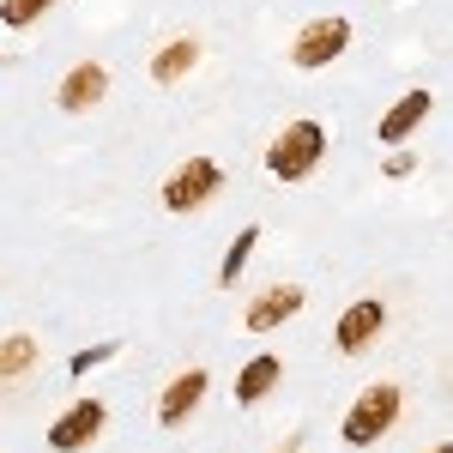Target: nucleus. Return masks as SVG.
<instances>
[{
  "instance_id": "obj_7",
  "label": "nucleus",
  "mask_w": 453,
  "mask_h": 453,
  "mask_svg": "<svg viewBox=\"0 0 453 453\" xmlns=\"http://www.w3.org/2000/svg\"><path fill=\"white\" fill-rule=\"evenodd\" d=\"M200 393H206V375H200V369L175 375V381L164 387V399H157V423H181L194 405H200Z\"/></svg>"
},
{
  "instance_id": "obj_4",
  "label": "nucleus",
  "mask_w": 453,
  "mask_h": 453,
  "mask_svg": "<svg viewBox=\"0 0 453 453\" xmlns=\"http://www.w3.org/2000/svg\"><path fill=\"white\" fill-rule=\"evenodd\" d=\"M345 42H350V25H345V19H320V25H309V31L296 36L290 61H296V67H326Z\"/></svg>"
},
{
  "instance_id": "obj_15",
  "label": "nucleus",
  "mask_w": 453,
  "mask_h": 453,
  "mask_svg": "<svg viewBox=\"0 0 453 453\" xmlns=\"http://www.w3.org/2000/svg\"><path fill=\"white\" fill-rule=\"evenodd\" d=\"M42 12H49V0H0V19H6V25H31Z\"/></svg>"
},
{
  "instance_id": "obj_10",
  "label": "nucleus",
  "mask_w": 453,
  "mask_h": 453,
  "mask_svg": "<svg viewBox=\"0 0 453 453\" xmlns=\"http://www.w3.org/2000/svg\"><path fill=\"white\" fill-rule=\"evenodd\" d=\"M429 104H435L429 91H411V97H399V104L381 115V140H387V145H399V140H405V134H411V127L423 121V115H429Z\"/></svg>"
},
{
  "instance_id": "obj_16",
  "label": "nucleus",
  "mask_w": 453,
  "mask_h": 453,
  "mask_svg": "<svg viewBox=\"0 0 453 453\" xmlns=\"http://www.w3.org/2000/svg\"><path fill=\"white\" fill-rule=\"evenodd\" d=\"M109 350H115V345H91V350H79V357H73V375H85V369L109 363Z\"/></svg>"
},
{
  "instance_id": "obj_11",
  "label": "nucleus",
  "mask_w": 453,
  "mask_h": 453,
  "mask_svg": "<svg viewBox=\"0 0 453 453\" xmlns=\"http://www.w3.org/2000/svg\"><path fill=\"white\" fill-rule=\"evenodd\" d=\"M279 375H284V363H279V357H254V363H248L242 375H236V399H242V405L266 399V393L279 387Z\"/></svg>"
},
{
  "instance_id": "obj_14",
  "label": "nucleus",
  "mask_w": 453,
  "mask_h": 453,
  "mask_svg": "<svg viewBox=\"0 0 453 453\" xmlns=\"http://www.w3.org/2000/svg\"><path fill=\"white\" fill-rule=\"evenodd\" d=\"M254 242H260V230H242L236 242H230V254H224V279H236L248 266V254H254Z\"/></svg>"
},
{
  "instance_id": "obj_6",
  "label": "nucleus",
  "mask_w": 453,
  "mask_h": 453,
  "mask_svg": "<svg viewBox=\"0 0 453 453\" xmlns=\"http://www.w3.org/2000/svg\"><path fill=\"white\" fill-rule=\"evenodd\" d=\"M375 333H381V303H375V296H363V303H350V309L339 314V350H350V357L369 345Z\"/></svg>"
},
{
  "instance_id": "obj_13",
  "label": "nucleus",
  "mask_w": 453,
  "mask_h": 453,
  "mask_svg": "<svg viewBox=\"0 0 453 453\" xmlns=\"http://www.w3.org/2000/svg\"><path fill=\"white\" fill-rule=\"evenodd\" d=\"M188 67H194V42H170V49L151 61V79H157V85H170V79H181Z\"/></svg>"
},
{
  "instance_id": "obj_1",
  "label": "nucleus",
  "mask_w": 453,
  "mask_h": 453,
  "mask_svg": "<svg viewBox=\"0 0 453 453\" xmlns=\"http://www.w3.org/2000/svg\"><path fill=\"white\" fill-rule=\"evenodd\" d=\"M320 145H326V134H320V121H290L279 134V145H273V175L279 181H303V175L320 164Z\"/></svg>"
},
{
  "instance_id": "obj_5",
  "label": "nucleus",
  "mask_w": 453,
  "mask_h": 453,
  "mask_svg": "<svg viewBox=\"0 0 453 453\" xmlns=\"http://www.w3.org/2000/svg\"><path fill=\"white\" fill-rule=\"evenodd\" d=\"M97 429H104V405H97V399H79L67 418L49 429V448H55V453H79Z\"/></svg>"
},
{
  "instance_id": "obj_12",
  "label": "nucleus",
  "mask_w": 453,
  "mask_h": 453,
  "mask_svg": "<svg viewBox=\"0 0 453 453\" xmlns=\"http://www.w3.org/2000/svg\"><path fill=\"white\" fill-rule=\"evenodd\" d=\"M31 363H36V339H25V333L0 339V375H25Z\"/></svg>"
},
{
  "instance_id": "obj_3",
  "label": "nucleus",
  "mask_w": 453,
  "mask_h": 453,
  "mask_svg": "<svg viewBox=\"0 0 453 453\" xmlns=\"http://www.w3.org/2000/svg\"><path fill=\"white\" fill-rule=\"evenodd\" d=\"M224 188V170L211 164V157H194V164H181V170L164 181V206L170 211H194L206 194H218Z\"/></svg>"
},
{
  "instance_id": "obj_9",
  "label": "nucleus",
  "mask_w": 453,
  "mask_h": 453,
  "mask_svg": "<svg viewBox=\"0 0 453 453\" xmlns=\"http://www.w3.org/2000/svg\"><path fill=\"white\" fill-rule=\"evenodd\" d=\"M104 67L97 61H85V67H73L67 79H61V109H91L97 97H104Z\"/></svg>"
},
{
  "instance_id": "obj_17",
  "label": "nucleus",
  "mask_w": 453,
  "mask_h": 453,
  "mask_svg": "<svg viewBox=\"0 0 453 453\" xmlns=\"http://www.w3.org/2000/svg\"><path fill=\"white\" fill-rule=\"evenodd\" d=\"M435 453H448V448H435Z\"/></svg>"
},
{
  "instance_id": "obj_8",
  "label": "nucleus",
  "mask_w": 453,
  "mask_h": 453,
  "mask_svg": "<svg viewBox=\"0 0 453 453\" xmlns=\"http://www.w3.org/2000/svg\"><path fill=\"white\" fill-rule=\"evenodd\" d=\"M296 309H303V290H296V284H284V290L260 296V303L248 309V326H254V333H273V326H284Z\"/></svg>"
},
{
  "instance_id": "obj_2",
  "label": "nucleus",
  "mask_w": 453,
  "mask_h": 453,
  "mask_svg": "<svg viewBox=\"0 0 453 453\" xmlns=\"http://www.w3.org/2000/svg\"><path fill=\"white\" fill-rule=\"evenodd\" d=\"M393 418H399V387H369V393L350 405L345 441L350 448H369V441H381L387 429H393Z\"/></svg>"
}]
</instances>
